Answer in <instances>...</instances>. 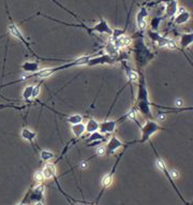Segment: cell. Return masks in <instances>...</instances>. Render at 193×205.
Returning <instances> with one entry per match:
<instances>
[{
    "mask_svg": "<svg viewBox=\"0 0 193 205\" xmlns=\"http://www.w3.org/2000/svg\"><path fill=\"white\" fill-rule=\"evenodd\" d=\"M33 179H34V181H37V183H39V184H42L44 180H45L42 171H37L36 173L33 174Z\"/></svg>",
    "mask_w": 193,
    "mask_h": 205,
    "instance_id": "obj_27",
    "label": "cell"
},
{
    "mask_svg": "<svg viewBox=\"0 0 193 205\" xmlns=\"http://www.w3.org/2000/svg\"><path fill=\"white\" fill-rule=\"evenodd\" d=\"M66 120L70 125H77V123H83V116L80 114H74V115H70L66 118Z\"/></svg>",
    "mask_w": 193,
    "mask_h": 205,
    "instance_id": "obj_20",
    "label": "cell"
},
{
    "mask_svg": "<svg viewBox=\"0 0 193 205\" xmlns=\"http://www.w3.org/2000/svg\"><path fill=\"white\" fill-rule=\"evenodd\" d=\"M88 165H89V164H88V161H83V162H81L80 167H81V169L85 170V169H87V167H88Z\"/></svg>",
    "mask_w": 193,
    "mask_h": 205,
    "instance_id": "obj_31",
    "label": "cell"
},
{
    "mask_svg": "<svg viewBox=\"0 0 193 205\" xmlns=\"http://www.w3.org/2000/svg\"><path fill=\"white\" fill-rule=\"evenodd\" d=\"M193 42V34L192 33H183L182 36L180 37V45L182 48H187L189 47Z\"/></svg>",
    "mask_w": 193,
    "mask_h": 205,
    "instance_id": "obj_18",
    "label": "cell"
},
{
    "mask_svg": "<svg viewBox=\"0 0 193 205\" xmlns=\"http://www.w3.org/2000/svg\"><path fill=\"white\" fill-rule=\"evenodd\" d=\"M178 12V3L176 0H171L169 2H167L166 8H165V17H173L175 16Z\"/></svg>",
    "mask_w": 193,
    "mask_h": 205,
    "instance_id": "obj_11",
    "label": "cell"
},
{
    "mask_svg": "<svg viewBox=\"0 0 193 205\" xmlns=\"http://www.w3.org/2000/svg\"><path fill=\"white\" fill-rule=\"evenodd\" d=\"M42 173L44 175L45 179H50L55 177L57 172H56V167L53 163H46L44 165L43 170H42Z\"/></svg>",
    "mask_w": 193,
    "mask_h": 205,
    "instance_id": "obj_13",
    "label": "cell"
},
{
    "mask_svg": "<svg viewBox=\"0 0 193 205\" xmlns=\"http://www.w3.org/2000/svg\"><path fill=\"white\" fill-rule=\"evenodd\" d=\"M122 146H124V142L120 141L116 136H112L105 146L106 155H108V156L114 155V154L116 153V150H118L120 147H122Z\"/></svg>",
    "mask_w": 193,
    "mask_h": 205,
    "instance_id": "obj_5",
    "label": "cell"
},
{
    "mask_svg": "<svg viewBox=\"0 0 193 205\" xmlns=\"http://www.w3.org/2000/svg\"><path fill=\"white\" fill-rule=\"evenodd\" d=\"M99 123L96 119H94V118H89L88 119V122L86 123L85 125V130L87 133H94V132H97L99 131Z\"/></svg>",
    "mask_w": 193,
    "mask_h": 205,
    "instance_id": "obj_15",
    "label": "cell"
},
{
    "mask_svg": "<svg viewBox=\"0 0 193 205\" xmlns=\"http://www.w3.org/2000/svg\"><path fill=\"white\" fill-rule=\"evenodd\" d=\"M42 84L43 82H40L37 85H33V90H32V96H31V99H37L39 97L41 92V87H42Z\"/></svg>",
    "mask_w": 193,
    "mask_h": 205,
    "instance_id": "obj_25",
    "label": "cell"
},
{
    "mask_svg": "<svg viewBox=\"0 0 193 205\" xmlns=\"http://www.w3.org/2000/svg\"><path fill=\"white\" fill-rule=\"evenodd\" d=\"M34 205H44L43 203H42V202H40V201H38V202H36V203H34Z\"/></svg>",
    "mask_w": 193,
    "mask_h": 205,
    "instance_id": "obj_33",
    "label": "cell"
},
{
    "mask_svg": "<svg viewBox=\"0 0 193 205\" xmlns=\"http://www.w3.org/2000/svg\"><path fill=\"white\" fill-rule=\"evenodd\" d=\"M149 38L151 39V41L153 43H157L160 47L167 46L169 48H177V44H176V42L174 40L161 37L160 34L155 33V32H152V31H149Z\"/></svg>",
    "mask_w": 193,
    "mask_h": 205,
    "instance_id": "obj_4",
    "label": "cell"
},
{
    "mask_svg": "<svg viewBox=\"0 0 193 205\" xmlns=\"http://www.w3.org/2000/svg\"><path fill=\"white\" fill-rule=\"evenodd\" d=\"M150 101H149V95L146 87L145 78L144 75L139 76V84H138V99H136V105L135 108L138 112L142 114L143 116L147 117L148 119H152V113L151 108H150Z\"/></svg>",
    "mask_w": 193,
    "mask_h": 205,
    "instance_id": "obj_1",
    "label": "cell"
},
{
    "mask_svg": "<svg viewBox=\"0 0 193 205\" xmlns=\"http://www.w3.org/2000/svg\"><path fill=\"white\" fill-rule=\"evenodd\" d=\"M118 120H104L99 123V132L102 134L113 133L116 129Z\"/></svg>",
    "mask_w": 193,
    "mask_h": 205,
    "instance_id": "obj_7",
    "label": "cell"
},
{
    "mask_svg": "<svg viewBox=\"0 0 193 205\" xmlns=\"http://www.w3.org/2000/svg\"><path fill=\"white\" fill-rule=\"evenodd\" d=\"M165 118H166L165 114H160V115L158 116V120H159V122H163V120L165 119Z\"/></svg>",
    "mask_w": 193,
    "mask_h": 205,
    "instance_id": "obj_32",
    "label": "cell"
},
{
    "mask_svg": "<svg viewBox=\"0 0 193 205\" xmlns=\"http://www.w3.org/2000/svg\"><path fill=\"white\" fill-rule=\"evenodd\" d=\"M156 167H157V169L159 170V171H161V172H163L164 170L167 169L166 163L161 159V158H159V157H158L157 160H156Z\"/></svg>",
    "mask_w": 193,
    "mask_h": 205,
    "instance_id": "obj_26",
    "label": "cell"
},
{
    "mask_svg": "<svg viewBox=\"0 0 193 205\" xmlns=\"http://www.w3.org/2000/svg\"><path fill=\"white\" fill-rule=\"evenodd\" d=\"M138 109H136L135 106H133V108H132L129 112H128V114L125 115V117L129 118L130 120H133V122H135L138 126H141V125L138 123Z\"/></svg>",
    "mask_w": 193,
    "mask_h": 205,
    "instance_id": "obj_24",
    "label": "cell"
},
{
    "mask_svg": "<svg viewBox=\"0 0 193 205\" xmlns=\"http://www.w3.org/2000/svg\"><path fill=\"white\" fill-rule=\"evenodd\" d=\"M148 16V12L146 10V8H142V10L138 11V13L136 14V25H138V29L141 31H143L146 28V17Z\"/></svg>",
    "mask_w": 193,
    "mask_h": 205,
    "instance_id": "obj_8",
    "label": "cell"
},
{
    "mask_svg": "<svg viewBox=\"0 0 193 205\" xmlns=\"http://www.w3.org/2000/svg\"><path fill=\"white\" fill-rule=\"evenodd\" d=\"M125 73H127V78H128V84H133L136 83L139 80V74L136 70L130 68V67H125Z\"/></svg>",
    "mask_w": 193,
    "mask_h": 205,
    "instance_id": "obj_14",
    "label": "cell"
},
{
    "mask_svg": "<svg viewBox=\"0 0 193 205\" xmlns=\"http://www.w3.org/2000/svg\"><path fill=\"white\" fill-rule=\"evenodd\" d=\"M160 130H164L163 127L159 125L157 122L153 119H146L144 126H141V131H142V137L139 141H136L135 143H146L150 140L153 134L157 133Z\"/></svg>",
    "mask_w": 193,
    "mask_h": 205,
    "instance_id": "obj_2",
    "label": "cell"
},
{
    "mask_svg": "<svg viewBox=\"0 0 193 205\" xmlns=\"http://www.w3.org/2000/svg\"><path fill=\"white\" fill-rule=\"evenodd\" d=\"M120 48L116 45V43L114 41H111L110 43H107V45L105 46V52H106V55L111 56V57H114L117 56L118 52H119Z\"/></svg>",
    "mask_w": 193,
    "mask_h": 205,
    "instance_id": "obj_17",
    "label": "cell"
},
{
    "mask_svg": "<svg viewBox=\"0 0 193 205\" xmlns=\"http://www.w3.org/2000/svg\"><path fill=\"white\" fill-rule=\"evenodd\" d=\"M175 105H176V108L181 109L183 105H185V102H183V100H182V99H176V101H175Z\"/></svg>",
    "mask_w": 193,
    "mask_h": 205,
    "instance_id": "obj_30",
    "label": "cell"
},
{
    "mask_svg": "<svg viewBox=\"0 0 193 205\" xmlns=\"http://www.w3.org/2000/svg\"><path fill=\"white\" fill-rule=\"evenodd\" d=\"M134 52H135V61L138 64V68H142L145 65H147L153 57V54L144 45L143 41L136 42V46Z\"/></svg>",
    "mask_w": 193,
    "mask_h": 205,
    "instance_id": "obj_3",
    "label": "cell"
},
{
    "mask_svg": "<svg viewBox=\"0 0 193 205\" xmlns=\"http://www.w3.org/2000/svg\"><path fill=\"white\" fill-rule=\"evenodd\" d=\"M40 157L43 161H50L52 159L55 158V154L50 150H47V149H42L41 153H40Z\"/></svg>",
    "mask_w": 193,
    "mask_h": 205,
    "instance_id": "obj_22",
    "label": "cell"
},
{
    "mask_svg": "<svg viewBox=\"0 0 193 205\" xmlns=\"http://www.w3.org/2000/svg\"><path fill=\"white\" fill-rule=\"evenodd\" d=\"M22 69H23V71L26 72V73L32 74V73H36L37 71L40 70V65H39V62H36V61H25L24 64L22 65Z\"/></svg>",
    "mask_w": 193,
    "mask_h": 205,
    "instance_id": "obj_12",
    "label": "cell"
},
{
    "mask_svg": "<svg viewBox=\"0 0 193 205\" xmlns=\"http://www.w3.org/2000/svg\"><path fill=\"white\" fill-rule=\"evenodd\" d=\"M101 184H102V187H103L104 189H105V188L111 187L112 184H113V175H112L111 173L105 174V175L102 177Z\"/></svg>",
    "mask_w": 193,
    "mask_h": 205,
    "instance_id": "obj_23",
    "label": "cell"
},
{
    "mask_svg": "<svg viewBox=\"0 0 193 205\" xmlns=\"http://www.w3.org/2000/svg\"><path fill=\"white\" fill-rule=\"evenodd\" d=\"M17 205H25V204H24V203H18Z\"/></svg>",
    "mask_w": 193,
    "mask_h": 205,
    "instance_id": "obj_34",
    "label": "cell"
},
{
    "mask_svg": "<svg viewBox=\"0 0 193 205\" xmlns=\"http://www.w3.org/2000/svg\"><path fill=\"white\" fill-rule=\"evenodd\" d=\"M96 155H97V156H100V157H102V156H105V155H106V148H105V146H103V145L98 146L97 149H96Z\"/></svg>",
    "mask_w": 193,
    "mask_h": 205,
    "instance_id": "obj_28",
    "label": "cell"
},
{
    "mask_svg": "<svg viewBox=\"0 0 193 205\" xmlns=\"http://www.w3.org/2000/svg\"><path fill=\"white\" fill-rule=\"evenodd\" d=\"M32 90H33V85H27L26 87L23 90V99L26 102H29L31 100V96H32Z\"/></svg>",
    "mask_w": 193,
    "mask_h": 205,
    "instance_id": "obj_21",
    "label": "cell"
},
{
    "mask_svg": "<svg viewBox=\"0 0 193 205\" xmlns=\"http://www.w3.org/2000/svg\"><path fill=\"white\" fill-rule=\"evenodd\" d=\"M8 30H9V33H10L11 36H13L14 38L18 39V40H20V41H22V43H24L25 45L27 46V48H28V50H29L30 52H31L33 55H36L33 52H32L31 47H30V45H29V44H28V42H27L26 39L24 38V36H23V33H22V32H20V30L18 29L17 26H16V25L14 24V23H11V24H9V26H8Z\"/></svg>",
    "mask_w": 193,
    "mask_h": 205,
    "instance_id": "obj_6",
    "label": "cell"
},
{
    "mask_svg": "<svg viewBox=\"0 0 193 205\" xmlns=\"http://www.w3.org/2000/svg\"><path fill=\"white\" fill-rule=\"evenodd\" d=\"M20 136L22 139H24L25 141L29 142L32 146H34V140L37 139V132L33 131L31 129H28V128H24L20 131Z\"/></svg>",
    "mask_w": 193,
    "mask_h": 205,
    "instance_id": "obj_10",
    "label": "cell"
},
{
    "mask_svg": "<svg viewBox=\"0 0 193 205\" xmlns=\"http://www.w3.org/2000/svg\"><path fill=\"white\" fill-rule=\"evenodd\" d=\"M160 20H161V18H159V17H155V18H153V20H151V26H152V29H153V30H156V29L158 28V26H159Z\"/></svg>",
    "mask_w": 193,
    "mask_h": 205,
    "instance_id": "obj_29",
    "label": "cell"
},
{
    "mask_svg": "<svg viewBox=\"0 0 193 205\" xmlns=\"http://www.w3.org/2000/svg\"><path fill=\"white\" fill-rule=\"evenodd\" d=\"M71 131H72V133H73V136H75L76 139H78V137H81L86 132L85 125H84L83 123H77V125H72Z\"/></svg>",
    "mask_w": 193,
    "mask_h": 205,
    "instance_id": "obj_16",
    "label": "cell"
},
{
    "mask_svg": "<svg viewBox=\"0 0 193 205\" xmlns=\"http://www.w3.org/2000/svg\"><path fill=\"white\" fill-rule=\"evenodd\" d=\"M180 11L177 12L175 16V24L177 25H182V24H186L187 22H189L190 17H191V14H190L189 11L185 10L183 8H179Z\"/></svg>",
    "mask_w": 193,
    "mask_h": 205,
    "instance_id": "obj_9",
    "label": "cell"
},
{
    "mask_svg": "<svg viewBox=\"0 0 193 205\" xmlns=\"http://www.w3.org/2000/svg\"><path fill=\"white\" fill-rule=\"evenodd\" d=\"M104 140H106L105 134H102V133H100L99 131H97L90 134V137L87 139V142H90V143H91V142H97V143H99V142H102V141H104Z\"/></svg>",
    "mask_w": 193,
    "mask_h": 205,
    "instance_id": "obj_19",
    "label": "cell"
}]
</instances>
